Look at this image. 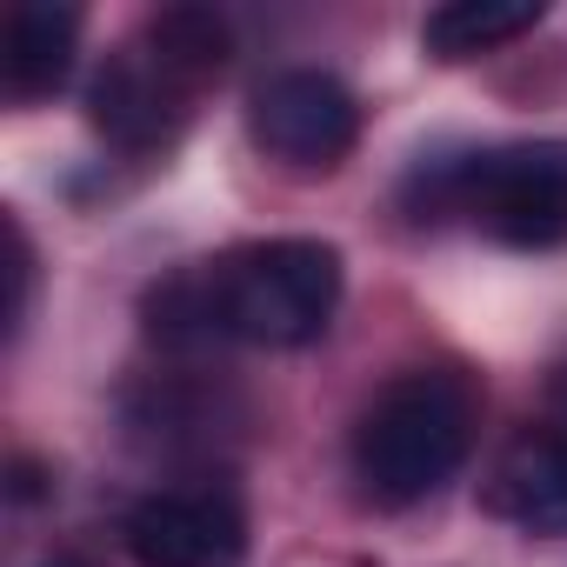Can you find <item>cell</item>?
<instances>
[{
    "label": "cell",
    "instance_id": "7",
    "mask_svg": "<svg viewBox=\"0 0 567 567\" xmlns=\"http://www.w3.org/2000/svg\"><path fill=\"white\" fill-rule=\"evenodd\" d=\"M481 507L534 540L567 534V434L560 427H520L501 461L481 481Z\"/></svg>",
    "mask_w": 567,
    "mask_h": 567
},
{
    "label": "cell",
    "instance_id": "11",
    "mask_svg": "<svg viewBox=\"0 0 567 567\" xmlns=\"http://www.w3.org/2000/svg\"><path fill=\"white\" fill-rule=\"evenodd\" d=\"M127 421L141 427V434H154V441H207V434H220L227 421H240V408L220 394V388H200V381H187V374H154L147 388H134L127 394Z\"/></svg>",
    "mask_w": 567,
    "mask_h": 567
},
{
    "label": "cell",
    "instance_id": "9",
    "mask_svg": "<svg viewBox=\"0 0 567 567\" xmlns=\"http://www.w3.org/2000/svg\"><path fill=\"white\" fill-rule=\"evenodd\" d=\"M547 21V0H447L421 21V48L434 61H481Z\"/></svg>",
    "mask_w": 567,
    "mask_h": 567
},
{
    "label": "cell",
    "instance_id": "5",
    "mask_svg": "<svg viewBox=\"0 0 567 567\" xmlns=\"http://www.w3.org/2000/svg\"><path fill=\"white\" fill-rule=\"evenodd\" d=\"M121 547L134 567H234L247 554V507L227 487H167L127 507Z\"/></svg>",
    "mask_w": 567,
    "mask_h": 567
},
{
    "label": "cell",
    "instance_id": "13",
    "mask_svg": "<svg viewBox=\"0 0 567 567\" xmlns=\"http://www.w3.org/2000/svg\"><path fill=\"white\" fill-rule=\"evenodd\" d=\"M0 247H8V260H0V274H8V301H0V334H8V348L21 341L28 328V308H34V240L21 227V214H0Z\"/></svg>",
    "mask_w": 567,
    "mask_h": 567
},
{
    "label": "cell",
    "instance_id": "16",
    "mask_svg": "<svg viewBox=\"0 0 567 567\" xmlns=\"http://www.w3.org/2000/svg\"><path fill=\"white\" fill-rule=\"evenodd\" d=\"M48 567H81V560H48Z\"/></svg>",
    "mask_w": 567,
    "mask_h": 567
},
{
    "label": "cell",
    "instance_id": "6",
    "mask_svg": "<svg viewBox=\"0 0 567 567\" xmlns=\"http://www.w3.org/2000/svg\"><path fill=\"white\" fill-rule=\"evenodd\" d=\"M187 101H194V87H181V81L134 41V48H121V54L94 74V87H87V121H94V134H101L107 147H121V154H167V147L181 141V127H187Z\"/></svg>",
    "mask_w": 567,
    "mask_h": 567
},
{
    "label": "cell",
    "instance_id": "4",
    "mask_svg": "<svg viewBox=\"0 0 567 567\" xmlns=\"http://www.w3.org/2000/svg\"><path fill=\"white\" fill-rule=\"evenodd\" d=\"M247 134L288 174H334L361 147V101L321 68H280L247 94Z\"/></svg>",
    "mask_w": 567,
    "mask_h": 567
},
{
    "label": "cell",
    "instance_id": "15",
    "mask_svg": "<svg viewBox=\"0 0 567 567\" xmlns=\"http://www.w3.org/2000/svg\"><path fill=\"white\" fill-rule=\"evenodd\" d=\"M547 408H554V421H560V434H567V368H554V381H547Z\"/></svg>",
    "mask_w": 567,
    "mask_h": 567
},
{
    "label": "cell",
    "instance_id": "14",
    "mask_svg": "<svg viewBox=\"0 0 567 567\" xmlns=\"http://www.w3.org/2000/svg\"><path fill=\"white\" fill-rule=\"evenodd\" d=\"M48 481H54V474H48L34 454H14V461H8V501H14V507L41 501V494H48Z\"/></svg>",
    "mask_w": 567,
    "mask_h": 567
},
{
    "label": "cell",
    "instance_id": "10",
    "mask_svg": "<svg viewBox=\"0 0 567 567\" xmlns=\"http://www.w3.org/2000/svg\"><path fill=\"white\" fill-rule=\"evenodd\" d=\"M141 48L181 81V87H207L220 68H227V54H234V34H227V21L214 14V8H194V0H181V8H161V14H147V28H141Z\"/></svg>",
    "mask_w": 567,
    "mask_h": 567
},
{
    "label": "cell",
    "instance_id": "2",
    "mask_svg": "<svg viewBox=\"0 0 567 567\" xmlns=\"http://www.w3.org/2000/svg\"><path fill=\"white\" fill-rule=\"evenodd\" d=\"M414 227L474 220L501 247H560L567 240V141H514L474 154H434L401 181Z\"/></svg>",
    "mask_w": 567,
    "mask_h": 567
},
{
    "label": "cell",
    "instance_id": "12",
    "mask_svg": "<svg viewBox=\"0 0 567 567\" xmlns=\"http://www.w3.org/2000/svg\"><path fill=\"white\" fill-rule=\"evenodd\" d=\"M141 321H147V341H154V348H174V354L227 341V334H220V315H214L207 267H194V274H174V280H161V288H147V301H141Z\"/></svg>",
    "mask_w": 567,
    "mask_h": 567
},
{
    "label": "cell",
    "instance_id": "8",
    "mask_svg": "<svg viewBox=\"0 0 567 567\" xmlns=\"http://www.w3.org/2000/svg\"><path fill=\"white\" fill-rule=\"evenodd\" d=\"M74 48H81V8L68 0H21L8 14V48H0V81L8 101H48L68 74H74Z\"/></svg>",
    "mask_w": 567,
    "mask_h": 567
},
{
    "label": "cell",
    "instance_id": "3",
    "mask_svg": "<svg viewBox=\"0 0 567 567\" xmlns=\"http://www.w3.org/2000/svg\"><path fill=\"white\" fill-rule=\"evenodd\" d=\"M207 288L227 341L247 348H308L328 334L341 308V247L280 234V240H247L220 260H207Z\"/></svg>",
    "mask_w": 567,
    "mask_h": 567
},
{
    "label": "cell",
    "instance_id": "1",
    "mask_svg": "<svg viewBox=\"0 0 567 567\" xmlns=\"http://www.w3.org/2000/svg\"><path fill=\"white\" fill-rule=\"evenodd\" d=\"M481 388L461 368H408L394 374L354 421L348 461L374 507L434 501L474 454Z\"/></svg>",
    "mask_w": 567,
    "mask_h": 567
}]
</instances>
